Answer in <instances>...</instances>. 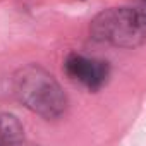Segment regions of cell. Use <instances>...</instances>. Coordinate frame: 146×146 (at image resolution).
Wrapping results in <instances>:
<instances>
[{
  "label": "cell",
  "mask_w": 146,
  "mask_h": 146,
  "mask_svg": "<svg viewBox=\"0 0 146 146\" xmlns=\"http://www.w3.org/2000/svg\"><path fill=\"white\" fill-rule=\"evenodd\" d=\"M14 91L28 110L43 119H57L65 112L67 98L60 84L36 64H28L16 72Z\"/></svg>",
  "instance_id": "1"
},
{
  "label": "cell",
  "mask_w": 146,
  "mask_h": 146,
  "mask_svg": "<svg viewBox=\"0 0 146 146\" xmlns=\"http://www.w3.org/2000/svg\"><path fill=\"white\" fill-rule=\"evenodd\" d=\"M93 40L120 48L146 43V12L134 7H112L95 16L90 24Z\"/></svg>",
  "instance_id": "2"
},
{
  "label": "cell",
  "mask_w": 146,
  "mask_h": 146,
  "mask_svg": "<svg viewBox=\"0 0 146 146\" xmlns=\"http://www.w3.org/2000/svg\"><path fill=\"white\" fill-rule=\"evenodd\" d=\"M64 69L65 74L72 81L81 83L91 91L100 90L110 76V67L107 62L98 58H90L79 53H70L65 58Z\"/></svg>",
  "instance_id": "3"
},
{
  "label": "cell",
  "mask_w": 146,
  "mask_h": 146,
  "mask_svg": "<svg viewBox=\"0 0 146 146\" xmlns=\"http://www.w3.org/2000/svg\"><path fill=\"white\" fill-rule=\"evenodd\" d=\"M21 146H35V144H28V143H26V141H24V143H23V144H21Z\"/></svg>",
  "instance_id": "4"
},
{
  "label": "cell",
  "mask_w": 146,
  "mask_h": 146,
  "mask_svg": "<svg viewBox=\"0 0 146 146\" xmlns=\"http://www.w3.org/2000/svg\"><path fill=\"white\" fill-rule=\"evenodd\" d=\"M0 146H4V141H2V136H0Z\"/></svg>",
  "instance_id": "5"
},
{
  "label": "cell",
  "mask_w": 146,
  "mask_h": 146,
  "mask_svg": "<svg viewBox=\"0 0 146 146\" xmlns=\"http://www.w3.org/2000/svg\"><path fill=\"white\" fill-rule=\"evenodd\" d=\"M143 2H144V4H146V0H143Z\"/></svg>",
  "instance_id": "6"
}]
</instances>
